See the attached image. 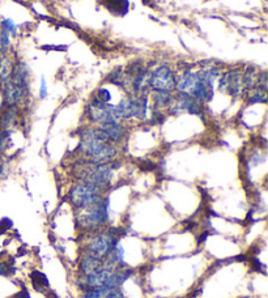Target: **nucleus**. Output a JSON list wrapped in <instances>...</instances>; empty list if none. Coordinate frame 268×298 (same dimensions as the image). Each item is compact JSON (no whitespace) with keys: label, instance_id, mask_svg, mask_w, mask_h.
Returning <instances> with one entry per match:
<instances>
[{"label":"nucleus","instance_id":"2eb2a0df","mask_svg":"<svg viewBox=\"0 0 268 298\" xmlns=\"http://www.w3.org/2000/svg\"><path fill=\"white\" fill-rule=\"evenodd\" d=\"M30 281H32L33 284V288H34L37 292L44 293L46 289H50V281H49V279L46 277V275L39 272V271H33V272L30 273Z\"/></svg>","mask_w":268,"mask_h":298},{"label":"nucleus","instance_id":"393cba45","mask_svg":"<svg viewBox=\"0 0 268 298\" xmlns=\"http://www.w3.org/2000/svg\"><path fill=\"white\" fill-rule=\"evenodd\" d=\"M48 96V88H46V80H44V77H42L41 80V89H39V97L43 100L44 97Z\"/></svg>","mask_w":268,"mask_h":298},{"label":"nucleus","instance_id":"b1692460","mask_svg":"<svg viewBox=\"0 0 268 298\" xmlns=\"http://www.w3.org/2000/svg\"><path fill=\"white\" fill-rule=\"evenodd\" d=\"M12 272V267H10L7 263H3V262H0V276H10Z\"/></svg>","mask_w":268,"mask_h":298},{"label":"nucleus","instance_id":"a211bd4d","mask_svg":"<svg viewBox=\"0 0 268 298\" xmlns=\"http://www.w3.org/2000/svg\"><path fill=\"white\" fill-rule=\"evenodd\" d=\"M265 101H267V96H265V92L256 89V92L251 93V96H250V97L247 98V104H249V105L265 104Z\"/></svg>","mask_w":268,"mask_h":298},{"label":"nucleus","instance_id":"ddd939ff","mask_svg":"<svg viewBox=\"0 0 268 298\" xmlns=\"http://www.w3.org/2000/svg\"><path fill=\"white\" fill-rule=\"evenodd\" d=\"M98 2L111 15L119 16V17L127 15L129 10V0H98Z\"/></svg>","mask_w":268,"mask_h":298},{"label":"nucleus","instance_id":"0eeeda50","mask_svg":"<svg viewBox=\"0 0 268 298\" xmlns=\"http://www.w3.org/2000/svg\"><path fill=\"white\" fill-rule=\"evenodd\" d=\"M148 85L155 92H171L175 88V76L173 69L166 64H161L152 71Z\"/></svg>","mask_w":268,"mask_h":298},{"label":"nucleus","instance_id":"dca6fc26","mask_svg":"<svg viewBox=\"0 0 268 298\" xmlns=\"http://www.w3.org/2000/svg\"><path fill=\"white\" fill-rule=\"evenodd\" d=\"M13 64L10 58L0 55V81L3 82L4 87L10 84L11 76H12Z\"/></svg>","mask_w":268,"mask_h":298},{"label":"nucleus","instance_id":"7ed1b4c3","mask_svg":"<svg viewBox=\"0 0 268 298\" xmlns=\"http://www.w3.org/2000/svg\"><path fill=\"white\" fill-rule=\"evenodd\" d=\"M109 220V198L101 196L89 207L79 209L77 221L80 226L86 230L95 232L104 226Z\"/></svg>","mask_w":268,"mask_h":298},{"label":"nucleus","instance_id":"412c9836","mask_svg":"<svg viewBox=\"0 0 268 298\" xmlns=\"http://www.w3.org/2000/svg\"><path fill=\"white\" fill-rule=\"evenodd\" d=\"M95 98L97 101H100V102H102V104H109L111 100V94L110 92L107 91V89L101 88V89H98L97 93L95 94Z\"/></svg>","mask_w":268,"mask_h":298},{"label":"nucleus","instance_id":"a878e982","mask_svg":"<svg viewBox=\"0 0 268 298\" xmlns=\"http://www.w3.org/2000/svg\"><path fill=\"white\" fill-rule=\"evenodd\" d=\"M10 298H30V293H29L28 290L24 288V289H21L20 292H17L16 294L12 295V297H10Z\"/></svg>","mask_w":268,"mask_h":298},{"label":"nucleus","instance_id":"39448f33","mask_svg":"<svg viewBox=\"0 0 268 298\" xmlns=\"http://www.w3.org/2000/svg\"><path fill=\"white\" fill-rule=\"evenodd\" d=\"M104 190L86 181H80L76 183L70 191V201L77 209L89 207L102 196Z\"/></svg>","mask_w":268,"mask_h":298},{"label":"nucleus","instance_id":"6ab92c4d","mask_svg":"<svg viewBox=\"0 0 268 298\" xmlns=\"http://www.w3.org/2000/svg\"><path fill=\"white\" fill-rule=\"evenodd\" d=\"M10 33L6 30L4 28L0 29V51L3 54L7 53L8 47H10L11 41H10Z\"/></svg>","mask_w":268,"mask_h":298},{"label":"nucleus","instance_id":"5701e85b","mask_svg":"<svg viewBox=\"0 0 268 298\" xmlns=\"http://www.w3.org/2000/svg\"><path fill=\"white\" fill-rule=\"evenodd\" d=\"M13 225V223L11 221L10 219H3L2 221H0V235L3 234V233H6L7 230L11 229Z\"/></svg>","mask_w":268,"mask_h":298},{"label":"nucleus","instance_id":"f8f14e48","mask_svg":"<svg viewBox=\"0 0 268 298\" xmlns=\"http://www.w3.org/2000/svg\"><path fill=\"white\" fill-rule=\"evenodd\" d=\"M104 266V259H100V258L89 254V252H85L80 258L79 267L82 276H86V275H91V273L96 272V271L101 270Z\"/></svg>","mask_w":268,"mask_h":298},{"label":"nucleus","instance_id":"9b49d317","mask_svg":"<svg viewBox=\"0 0 268 298\" xmlns=\"http://www.w3.org/2000/svg\"><path fill=\"white\" fill-rule=\"evenodd\" d=\"M218 89L221 92H225V93L237 97L243 89L242 75L238 71H229V72L225 73L224 77L221 78Z\"/></svg>","mask_w":268,"mask_h":298},{"label":"nucleus","instance_id":"423d86ee","mask_svg":"<svg viewBox=\"0 0 268 298\" xmlns=\"http://www.w3.org/2000/svg\"><path fill=\"white\" fill-rule=\"evenodd\" d=\"M11 87L15 93L16 105L24 104L30 92V68L25 62H17L13 66L12 76H11Z\"/></svg>","mask_w":268,"mask_h":298},{"label":"nucleus","instance_id":"1a4fd4ad","mask_svg":"<svg viewBox=\"0 0 268 298\" xmlns=\"http://www.w3.org/2000/svg\"><path fill=\"white\" fill-rule=\"evenodd\" d=\"M169 109L173 110V113H190L196 114V115H200L203 111L200 102L198 100H195V98L189 96V94L182 93H180V96L177 98L174 97L173 104H171V106Z\"/></svg>","mask_w":268,"mask_h":298},{"label":"nucleus","instance_id":"4468645a","mask_svg":"<svg viewBox=\"0 0 268 298\" xmlns=\"http://www.w3.org/2000/svg\"><path fill=\"white\" fill-rule=\"evenodd\" d=\"M174 96L171 92H155L153 96V104H155V110H164L169 109L173 104Z\"/></svg>","mask_w":268,"mask_h":298},{"label":"nucleus","instance_id":"aec40b11","mask_svg":"<svg viewBox=\"0 0 268 298\" xmlns=\"http://www.w3.org/2000/svg\"><path fill=\"white\" fill-rule=\"evenodd\" d=\"M11 130H3L0 131V152L6 151L11 144Z\"/></svg>","mask_w":268,"mask_h":298},{"label":"nucleus","instance_id":"4be33fe9","mask_svg":"<svg viewBox=\"0 0 268 298\" xmlns=\"http://www.w3.org/2000/svg\"><path fill=\"white\" fill-rule=\"evenodd\" d=\"M2 28L6 29L8 33H10L11 35H16L17 34V26L16 24L12 21L11 19H4L3 21H2Z\"/></svg>","mask_w":268,"mask_h":298},{"label":"nucleus","instance_id":"f3484780","mask_svg":"<svg viewBox=\"0 0 268 298\" xmlns=\"http://www.w3.org/2000/svg\"><path fill=\"white\" fill-rule=\"evenodd\" d=\"M17 119V106H8V109L4 111V114L2 115V119H0V127L4 130H7L10 125H12L13 123L16 122Z\"/></svg>","mask_w":268,"mask_h":298},{"label":"nucleus","instance_id":"f03ea898","mask_svg":"<svg viewBox=\"0 0 268 298\" xmlns=\"http://www.w3.org/2000/svg\"><path fill=\"white\" fill-rule=\"evenodd\" d=\"M79 149L82 154L97 162H110L118 154L117 147L105 140L96 129H86L81 132Z\"/></svg>","mask_w":268,"mask_h":298},{"label":"nucleus","instance_id":"6e6552de","mask_svg":"<svg viewBox=\"0 0 268 298\" xmlns=\"http://www.w3.org/2000/svg\"><path fill=\"white\" fill-rule=\"evenodd\" d=\"M88 118L91 122L104 124L109 122H119L115 114V105L102 104L100 101L92 98L88 105Z\"/></svg>","mask_w":268,"mask_h":298},{"label":"nucleus","instance_id":"9d476101","mask_svg":"<svg viewBox=\"0 0 268 298\" xmlns=\"http://www.w3.org/2000/svg\"><path fill=\"white\" fill-rule=\"evenodd\" d=\"M97 130V132L105 140H107L111 144H117L123 140L124 136H126V129L124 125H122L120 122H109L104 123V124H100V127Z\"/></svg>","mask_w":268,"mask_h":298},{"label":"nucleus","instance_id":"20e7f679","mask_svg":"<svg viewBox=\"0 0 268 298\" xmlns=\"http://www.w3.org/2000/svg\"><path fill=\"white\" fill-rule=\"evenodd\" d=\"M119 232L120 230L117 228H109V229L101 230L100 233L93 235L86 245V252L95 255L100 259H104L119 243Z\"/></svg>","mask_w":268,"mask_h":298},{"label":"nucleus","instance_id":"f257e3e1","mask_svg":"<svg viewBox=\"0 0 268 298\" xmlns=\"http://www.w3.org/2000/svg\"><path fill=\"white\" fill-rule=\"evenodd\" d=\"M220 76L216 68H205L199 72L185 71L177 80L175 89L182 94H189L199 102H207L213 96V84Z\"/></svg>","mask_w":268,"mask_h":298}]
</instances>
